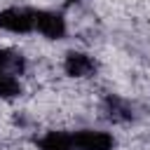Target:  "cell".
Returning a JSON list of instances; mask_svg holds the SVG:
<instances>
[{"mask_svg": "<svg viewBox=\"0 0 150 150\" xmlns=\"http://www.w3.org/2000/svg\"><path fill=\"white\" fill-rule=\"evenodd\" d=\"M0 28L14 35H26L35 28V9L7 7L0 12Z\"/></svg>", "mask_w": 150, "mask_h": 150, "instance_id": "cell-1", "label": "cell"}, {"mask_svg": "<svg viewBox=\"0 0 150 150\" xmlns=\"http://www.w3.org/2000/svg\"><path fill=\"white\" fill-rule=\"evenodd\" d=\"M73 150H112L115 138L101 129H80L73 131Z\"/></svg>", "mask_w": 150, "mask_h": 150, "instance_id": "cell-2", "label": "cell"}, {"mask_svg": "<svg viewBox=\"0 0 150 150\" xmlns=\"http://www.w3.org/2000/svg\"><path fill=\"white\" fill-rule=\"evenodd\" d=\"M40 35L49 38V40H61L66 35V19L59 12L52 9H38L35 12V28Z\"/></svg>", "mask_w": 150, "mask_h": 150, "instance_id": "cell-3", "label": "cell"}, {"mask_svg": "<svg viewBox=\"0 0 150 150\" xmlns=\"http://www.w3.org/2000/svg\"><path fill=\"white\" fill-rule=\"evenodd\" d=\"M63 70L70 77H91L96 73V61L84 52H68L63 59Z\"/></svg>", "mask_w": 150, "mask_h": 150, "instance_id": "cell-4", "label": "cell"}, {"mask_svg": "<svg viewBox=\"0 0 150 150\" xmlns=\"http://www.w3.org/2000/svg\"><path fill=\"white\" fill-rule=\"evenodd\" d=\"M40 150H73V136L66 131H47L38 141Z\"/></svg>", "mask_w": 150, "mask_h": 150, "instance_id": "cell-5", "label": "cell"}, {"mask_svg": "<svg viewBox=\"0 0 150 150\" xmlns=\"http://www.w3.org/2000/svg\"><path fill=\"white\" fill-rule=\"evenodd\" d=\"M103 108H105V112H108L110 120H129L131 117V105L127 101L117 98V96H108Z\"/></svg>", "mask_w": 150, "mask_h": 150, "instance_id": "cell-6", "label": "cell"}, {"mask_svg": "<svg viewBox=\"0 0 150 150\" xmlns=\"http://www.w3.org/2000/svg\"><path fill=\"white\" fill-rule=\"evenodd\" d=\"M19 94H21L19 77L0 70V98H14V96H19Z\"/></svg>", "mask_w": 150, "mask_h": 150, "instance_id": "cell-7", "label": "cell"}, {"mask_svg": "<svg viewBox=\"0 0 150 150\" xmlns=\"http://www.w3.org/2000/svg\"><path fill=\"white\" fill-rule=\"evenodd\" d=\"M68 2H75V0H68Z\"/></svg>", "mask_w": 150, "mask_h": 150, "instance_id": "cell-8", "label": "cell"}]
</instances>
